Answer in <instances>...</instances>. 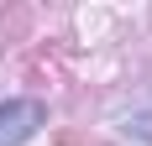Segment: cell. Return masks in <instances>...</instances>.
Here are the masks:
<instances>
[{
    "label": "cell",
    "mask_w": 152,
    "mask_h": 146,
    "mask_svg": "<svg viewBox=\"0 0 152 146\" xmlns=\"http://www.w3.org/2000/svg\"><path fill=\"white\" fill-rule=\"evenodd\" d=\"M42 120H47L42 99H5L0 104V146H21Z\"/></svg>",
    "instance_id": "obj_1"
}]
</instances>
